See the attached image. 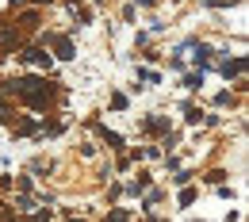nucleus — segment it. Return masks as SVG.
<instances>
[{
	"label": "nucleus",
	"instance_id": "nucleus-2",
	"mask_svg": "<svg viewBox=\"0 0 249 222\" xmlns=\"http://www.w3.org/2000/svg\"><path fill=\"white\" fill-rule=\"evenodd\" d=\"M58 54H62V58H73V46H69L65 38H58Z\"/></svg>",
	"mask_w": 249,
	"mask_h": 222
},
{
	"label": "nucleus",
	"instance_id": "nucleus-1",
	"mask_svg": "<svg viewBox=\"0 0 249 222\" xmlns=\"http://www.w3.org/2000/svg\"><path fill=\"white\" fill-rule=\"evenodd\" d=\"M12 88L23 96V100H31L35 107L38 103H46V96H50V88H46V81H35V77H23V81H12Z\"/></svg>",
	"mask_w": 249,
	"mask_h": 222
},
{
	"label": "nucleus",
	"instance_id": "nucleus-3",
	"mask_svg": "<svg viewBox=\"0 0 249 222\" xmlns=\"http://www.w3.org/2000/svg\"><path fill=\"white\" fill-rule=\"evenodd\" d=\"M104 222H126V215H123V211H115L111 219H104Z\"/></svg>",
	"mask_w": 249,
	"mask_h": 222
}]
</instances>
